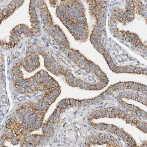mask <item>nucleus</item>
<instances>
[{"instance_id": "f257e3e1", "label": "nucleus", "mask_w": 147, "mask_h": 147, "mask_svg": "<svg viewBox=\"0 0 147 147\" xmlns=\"http://www.w3.org/2000/svg\"><path fill=\"white\" fill-rule=\"evenodd\" d=\"M124 7H115L113 11L111 16L115 20L123 24L133 20L136 11L135 1H126Z\"/></svg>"}]
</instances>
